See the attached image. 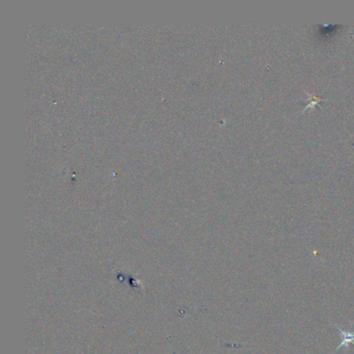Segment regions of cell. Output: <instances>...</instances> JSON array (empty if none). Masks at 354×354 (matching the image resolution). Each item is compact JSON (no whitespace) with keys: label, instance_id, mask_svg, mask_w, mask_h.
<instances>
[{"label":"cell","instance_id":"obj_1","mask_svg":"<svg viewBox=\"0 0 354 354\" xmlns=\"http://www.w3.org/2000/svg\"><path fill=\"white\" fill-rule=\"evenodd\" d=\"M339 330L341 331L342 336H343V342L342 344L337 348V350H339L341 347H347L350 343H352L354 341V331L353 333H346L344 331L342 328H339Z\"/></svg>","mask_w":354,"mask_h":354}]
</instances>
